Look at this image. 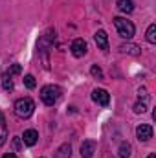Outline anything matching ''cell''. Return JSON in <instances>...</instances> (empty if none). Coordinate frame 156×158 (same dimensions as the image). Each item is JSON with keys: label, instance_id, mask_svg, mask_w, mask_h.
Wrapping results in <instances>:
<instances>
[{"label": "cell", "instance_id": "1", "mask_svg": "<svg viewBox=\"0 0 156 158\" xmlns=\"http://www.w3.org/2000/svg\"><path fill=\"white\" fill-rule=\"evenodd\" d=\"M59 98H61V88H59V86H55V85H46V86L40 88V99H42L44 105L51 107V105L57 103Z\"/></svg>", "mask_w": 156, "mask_h": 158}, {"label": "cell", "instance_id": "2", "mask_svg": "<svg viewBox=\"0 0 156 158\" xmlns=\"http://www.w3.org/2000/svg\"><path fill=\"white\" fill-rule=\"evenodd\" d=\"M33 110H35V103H33V99H30V98H22V99H18L17 103H15V114L18 116V118H30L31 114H33Z\"/></svg>", "mask_w": 156, "mask_h": 158}, {"label": "cell", "instance_id": "3", "mask_svg": "<svg viewBox=\"0 0 156 158\" xmlns=\"http://www.w3.org/2000/svg\"><path fill=\"white\" fill-rule=\"evenodd\" d=\"M114 26H116L117 33L123 39H132V35H134V24L130 20H127L123 17H116L114 19Z\"/></svg>", "mask_w": 156, "mask_h": 158}, {"label": "cell", "instance_id": "4", "mask_svg": "<svg viewBox=\"0 0 156 158\" xmlns=\"http://www.w3.org/2000/svg\"><path fill=\"white\" fill-rule=\"evenodd\" d=\"M53 40H55V30H46L44 35H40L37 46H39L40 52H48V48H51Z\"/></svg>", "mask_w": 156, "mask_h": 158}, {"label": "cell", "instance_id": "5", "mask_svg": "<svg viewBox=\"0 0 156 158\" xmlns=\"http://www.w3.org/2000/svg\"><path fill=\"white\" fill-rule=\"evenodd\" d=\"M92 99H94L97 105H101V107H107V105L110 103V96H109V92L103 90V88H96V90L92 92Z\"/></svg>", "mask_w": 156, "mask_h": 158}, {"label": "cell", "instance_id": "6", "mask_svg": "<svg viewBox=\"0 0 156 158\" xmlns=\"http://www.w3.org/2000/svg\"><path fill=\"white\" fill-rule=\"evenodd\" d=\"M96 153V142L94 140H84L81 143V158H92Z\"/></svg>", "mask_w": 156, "mask_h": 158}, {"label": "cell", "instance_id": "7", "mask_svg": "<svg viewBox=\"0 0 156 158\" xmlns=\"http://www.w3.org/2000/svg\"><path fill=\"white\" fill-rule=\"evenodd\" d=\"M136 136H138L140 142L151 140V138H153V127H151V125H140V127L136 129Z\"/></svg>", "mask_w": 156, "mask_h": 158}, {"label": "cell", "instance_id": "8", "mask_svg": "<svg viewBox=\"0 0 156 158\" xmlns=\"http://www.w3.org/2000/svg\"><path fill=\"white\" fill-rule=\"evenodd\" d=\"M37 140H39V132L35 131V129H28V131H24V134H22V142L26 143V145H35L37 143Z\"/></svg>", "mask_w": 156, "mask_h": 158}, {"label": "cell", "instance_id": "9", "mask_svg": "<svg viewBox=\"0 0 156 158\" xmlns=\"http://www.w3.org/2000/svg\"><path fill=\"white\" fill-rule=\"evenodd\" d=\"M94 39H96V44H97V48H101V50H105V52L109 50V35H107V31H103V30L96 31Z\"/></svg>", "mask_w": 156, "mask_h": 158}, {"label": "cell", "instance_id": "10", "mask_svg": "<svg viewBox=\"0 0 156 158\" xmlns=\"http://www.w3.org/2000/svg\"><path fill=\"white\" fill-rule=\"evenodd\" d=\"M72 53L74 57H83L86 53V42L83 39H76L72 42Z\"/></svg>", "mask_w": 156, "mask_h": 158}, {"label": "cell", "instance_id": "11", "mask_svg": "<svg viewBox=\"0 0 156 158\" xmlns=\"http://www.w3.org/2000/svg\"><path fill=\"white\" fill-rule=\"evenodd\" d=\"M119 52L123 53H130V55H140V46L138 44H121Z\"/></svg>", "mask_w": 156, "mask_h": 158}, {"label": "cell", "instance_id": "12", "mask_svg": "<svg viewBox=\"0 0 156 158\" xmlns=\"http://www.w3.org/2000/svg\"><path fill=\"white\" fill-rule=\"evenodd\" d=\"M116 6H117V9L123 11V13H130L134 9V2L132 0H117Z\"/></svg>", "mask_w": 156, "mask_h": 158}, {"label": "cell", "instance_id": "13", "mask_svg": "<svg viewBox=\"0 0 156 158\" xmlns=\"http://www.w3.org/2000/svg\"><path fill=\"white\" fill-rule=\"evenodd\" d=\"M57 158H70L72 156V145L70 143H63L59 149H57Z\"/></svg>", "mask_w": 156, "mask_h": 158}, {"label": "cell", "instance_id": "14", "mask_svg": "<svg viewBox=\"0 0 156 158\" xmlns=\"http://www.w3.org/2000/svg\"><path fill=\"white\" fill-rule=\"evenodd\" d=\"M7 140V129H6V119H4V114L0 112V147L6 143Z\"/></svg>", "mask_w": 156, "mask_h": 158}, {"label": "cell", "instance_id": "15", "mask_svg": "<svg viewBox=\"0 0 156 158\" xmlns=\"http://www.w3.org/2000/svg\"><path fill=\"white\" fill-rule=\"evenodd\" d=\"M130 151H132V149H130L129 143H121V145H119V151H117V153H119V158H129L130 156Z\"/></svg>", "mask_w": 156, "mask_h": 158}, {"label": "cell", "instance_id": "16", "mask_svg": "<svg viewBox=\"0 0 156 158\" xmlns=\"http://www.w3.org/2000/svg\"><path fill=\"white\" fill-rule=\"evenodd\" d=\"M147 40H149L151 44L156 42V24H151V26H149V30H147Z\"/></svg>", "mask_w": 156, "mask_h": 158}, {"label": "cell", "instance_id": "17", "mask_svg": "<svg viewBox=\"0 0 156 158\" xmlns=\"http://www.w3.org/2000/svg\"><path fill=\"white\" fill-rule=\"evenodd\" d=\"M20 64H13L11 68H9V72H7V77H11V76H17V74H20Z\"/></svg>", "mask_w": 156, "mask_h": 158}, {"label": "cell", "instance_id": "18", "mask_svg": "<svg viewBox=\"0 0 156 158\" xmlns=\"http://www.w3.org/2000/svg\"><path fill=\"white\" fill-rule=\"evenodd\" d=\"M145 110H147V107H145V103H140V101H138V103L134 105V112H136V114H143Z\"/></svg>", "mask_w": 156, "mask_h": 158}, {"label": "cell", "instance_id": "19", "mask_svg": "<svg viewBox=\"0 0 156 158\" xmlns=\"http://www.w3.org/2000/svg\"><path fill=\"white\" fill-rule=\"evenodd\" d=\"M24 85H26L28 88H35V77H33V76H26V77H24Z\"/></svg>", "mask_w": 156, "mask_h": 158}, {"label": "cell", "instance_id": "20", "mask_svg": "<svg viewBox=\"0 0 156 158\" xmlns=\"http://www.w3.org/2000/svg\"><path fill=\"white\" fill-rule=\"evenodd\" d=\"M90 74H92L94 77H97V79H103V72H101V68H99V66H92Z\"/></svg>", "mask_w": 156, "mask_h": 158}, {"label": "cell", "instance_id": "21", "mask_svg": "<svg viewBox=\"0 0 156 158\" xmlns=\"http://www.w3.org/2000/svg\"><path fill=\"white\" fill-rule=\"evenodd\" d=\"M11 145H13V149H15V151H18V149H22V138H13V142H11Z\"/></svg>", "mask_w": 156, "mask_h": 158}, {"label": "cell", "instance_id": "22", "mask_svg": "<svg viewBox=\"0 0 156 158\" xmlns=\"http://www.w3.org/2000/svg\"><path fill=\"white\" fill-rule=\"evenodd\" d=\"M2 86H4V90H13V81H11V77H6V79H4Z\"/></svg>", "mask_w": 156, "mask_h": 158}, {"label": "cell", "instance_id": "23", "mask_svg": "<svg viewBox=\"0 0 156 158\" xmlns=\"http://www.w3.org/2000/svg\"><path fill=\"white\" fill-rule=\"evenodd\" d=\"M2 158H17V156H15L13 153H7V155H4V156H2Z\"/></svg>", "mask_w": 156, "mask_h": 158}, {"label": "cell", "instance_id": "24", "mask_svg": "<svg viewBox=\"0 0 156 158\" xmlns=\"http://www.w3.org/2000/svg\"><path fill=\"white\" fill-rule=\"evenodd\" d=\"M149 158H156V155H154V153H151V155H149Z\"/></svg>", "mask_w": 156, "mask_h": 158}]
</instances>
